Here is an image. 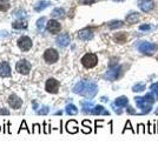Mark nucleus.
Masks as SVG:
<instances>
[{
    "label": "nucleus",
    "instance_id": "nucleus-1",
    "mask_svg": "<svg viewBox=\"0 0 158 141\" xmlns=\"http://www.w3.org/2000/svg\"><path fill=\"white\" fill-rule=\"evenodd\" d=\"M72 92L74 94H78V95H81V97L91 100L96 97L97 93H98V85L93 80H80L73 86Z\"/></svg>",
    "mask_w": 158,
    "mask_h": 141
},
{
    "label": "nucleus",
    "instance_id": "nucleus-2",
    "mask_svg": "<svg viewBox=\"0 0 158 141\" xmlns=\"http://www.w3.org/2000/svg\"><path fill=\"white\" fill-rule=\"evenodd\" d=\"M80 61H81V65L85 68H93V67H96L97 64H98V57L95 53H86L81 58Z\"/></svg>",
    "mask_w": 158,
    "mask_h": 141
},
{
    "label": "nucleus",
    "instance_id": "nucleus-3",
    "mask_svg": "<svg viewBox=\"0 0 158 141\" xmlns=\"http://www.w3.org/2000/svg\"><path fill=\"white\" fill-rule=\"evenodd\" d=\"M158 46L155 43H150V41H143L138 45V51L143 54H148V55H152L155 52H157Z\"/></svg>",
    "mask_w": 158,
    "mask_h": 141
},
{
    "label": "nucleus",
    "instance_id": "nucleus-4",
    "mask_svg": "<svg viewBox=\"0 0 158 141\" xmlns=\"http://www.w3.org/2000/svg\"><path fill=\"white\" fill-rule=\"evenodd\" d=\"M122 70H123V67H122V66H118V65H117V66H113V67H110L109 70L104 74L103 78L105 80H107V81H116V80L120 77Z\"/></svg>",
    "mask_w": 158,
    "mask_h": 141
},
{
    "label": "nucleus",
    "instance_id": "nucleus-5",
    "mask_svg": "<svg viewBox=\"0 0 158 141\" xmlns=\"http://www.w3.org/2000/svg\"><path fill=\"white\" fill-rule=\"evenodd\" d=\"M135 102H136V105L138 106V108L142 111L141 114H148L152 111V105L149 104L144 99V97H136L135 98Z\"/></svg>",
    "mask_w": 158,
    "mask_h": 141
},
{
    "label": "nucleus",
    "instance_id": "nucleus-6",
    "mask_svg": "<svg viewBox=\"0 0 158 141\" xmlns=\"http://www.w3.org/2000/svg\"><path fill=\"white\" fill-rule=\"evenodd\" d=\"M59 87H60V82L54 78H48L45 82V89H46L47 93L56 94V93H58Z\"/></svg>",
    "mask_w": 158,
    "mask_h": 141
},
{
    "label": "nucleus",
    "instance_id": "nucleus-7",
    "mask_svg": "<svg viewBox=\"0 0 158 141\" xmlns=\"http://www.w3.org/2000/svg\"><path fill=\"white\" fill-rule=\"evenodd\" d=\"M16 70H17L19 74H23V75H27L31 70V64L23 59V60H19L16 65Z\"/></svg>",
    "mask_w": 158,
    "mask_h": 141
},
{
    "label": "nucleus",
    "instance_id": "nucleus-8",
    "mask_svg": "<svg viewBox=\"0 0 158 141\" xmlns=\"http://www.w3.org/2000/svg\"><path fill=\"white\" fill-rule=\"evenodd\" d=\"M59 59V53L54 48H48L44 53V60L47 64H56Z\"/></svg>",
    "mask_w": 158,
    "mask_h": 141
},
{
    "label": "nucleus",
    "instance_id": "nucleus-9",
    "mask_svg": "<svg viewBox=\"0 0 158 141\" xmlns=\"http://www.w3.org/2000/svg\"><path fill=\"white\" fill-rule=\"evenodd\" d=\"M32 40L26 36V35H24V36H20L19 38V40H18V47L23 51V52H27V51H30L31 48H32Z\"/></svg>",
    "mask_w": 158,
    "mask_h": 141
},
{
    "label": "nucleus",
    "instance_id": "nucleus-10",
    "mask_svg": "<svg viewBox=\"0 0 158 141\" xmlns=\"http://www.w3.org/2000/svg\"><path fill=\"white\" fill-rule=\"evenodd\" d=\"M138 7L141 9V11L148 13L155 9V2L152 0H138Z\"/></svg>",
    "mask_w": 158,
    "mask_h": 141
},
{
    "label": "nucleus",
    "instance_id": "nucleus-11",
    "mask_svg": "<svg viewBox=\"0 0 158 141\" xmlns=\"http://www.w3.org/2000/svg\"><path fill=\"white\" fill-rule=\"evenodd\" d=\"M46 28H47V31H48L50 33H52V34H57V33H59V32H60V29H62V25H60L57 20H50V21L46 24Z\"/></svg>",
    "mask_w": 158,
    "mask_h": 141
},
{
    "label": "nucleus",
    "instance_id": "nucleus-12",
    "mask_svg": "<svg viewBox=\"0 0 158 141\" xmlns=\"http://www.w3.org/2000/svg\"><path fill=\"white\" fill-rule=\"evenodd\" d=\"M9 105L13 109H19L23 106V99H20L17 94H11L9 97Z\"/></svg>",
    "mask_w": 158,
    "mask_h": 141
},
{
    "label": "nucleus",
    "instance_id": "nucleus-13",
    "mask_svg": "<svg viewBox=\"0 0 158 141\" xmlns=\"http://www.w3.org/2000/svg\"><path fill=\"white\" fill-rule=\"evenodd\" d=\"M80 105H81V112L84 113V114H92V111H93V107H95V104L91 101V100H83L81 102H80Z\"/></svg>",
    "mask_w": 158,
    "mask_h": 141
},
{
    "label": "nucleus",
    "instance_id": "nucleus-14",
    "mask_svg": "<svg viewBox=\"0 0 158 141\" xmlns=\"http://www.w3.org/2000/svg\"><path fill=\"white\" fill-rule=\"evenodd\" d=\"M78 38L83 41H88L93 38V32L90 28H84L78 33Z\"/></svg>",
    "mask_w": 158,
    "mask_h": 141
},
{
    "label": "nucleus",
    "instance_id": "nucleus-15",
    "mask_svg": "<svg viewBox=\"0 0 158 141\" xmlns=\"http://www.w3.org/2000/svg\"><path fill=\"white\" fill-rule=\"evenodd\" d=\"M11 75V67L7 61L0 62V77L1 78H9Z\"/></svg>",
    "mask_w": 158,
    "mask_h": 141
},
{
    "label": "nucleus",
    "instance_id": "nucleus-16",
    "mask_svg": "<svg viewBox=\"0 0 158 141\" xmlns=\"http://www.w3.org/2000/svg\"><path fill=\"white\" fill-rule=\"evenodd\" d=\"M57 45L59 46V47H66V46H69L71 43V38L70 35L67 34V33H65V34H62L59 35L58 38H57Z\"/></svg>",
    "mask_w": 158,
    "mask_h": 141
},
{
    "label": "nucleus",
    "instance_id": "nucleus-17",
    "mask_svg": "<svg viewBox=\"0 0 158 141\" xmlns=\"http://www.w3.org/2000/svg\"><path fill=\"white\" fill-rule=\"evenodd\" d=\"M92 115H110V112L106 109L104 106L102 105H96L93 107L92 111Z\"/></svg>",
    "mask_w": 158,
    "mask_h": 141
},
{
    "label": "nucleus",
    "instance_id": "nucleus-18",
    "mask_svg": "<svg viewBox=\"0 0 158 141\" xmlns=\"http://www.w3.org/2000/svg\"><path fill=\"white\" fill-rule=\"evenodd\" d=\"M116 106L120 107V108H124V107H127L129 106V99L125 97V95H122V97H118L113 102Z\"/></svg>",
    "mask_w": 158,
    "mask_h": 141
},
{
    "label": "nucleus",
    "instance_id": "nucleus-19",
    "mask_svg": "<svg viewBox=\"0 0 158 141\" xmlns=\"http://www.w3.org/2000/svg\"><path fill=\"white\" fill-rule=\"evenodd\" d=\"M66 131L70 134H74L79 131L78 126H77V121L76 120H70L69 122L66 123Z\"/></svg>",
    "mask_w": 158,
    "mask_h": 141
},
{
    "label": "nucleus",
    "instance_id": "nucleus-20",
    "mask_svg": "<svg viewBox=\"0 0 158 141\" xmlns=\"http://www.w3.org/2000/svg\"><path fill=\"white\" fill-rule=\"evenodd\" d=\"M50 5H51V2H50V1H47V0L39 1V2L34 6V11L35 12H41L43 9H45L46 7H48Z\"/></svg>",
    "mask_w": 158,
    "mask_h": 141
},
{
    "label": "nucleus",
    "instance_id": "nucleus-21",
    "mask_svg": "<svg viewBox=\"0 0 158 141\" xmlns=\"http://www.w3.org/2000/svg\"><path fill=\"white\" fill-rule=\"evenodd\" d=\"M65 112H66L67 115H76L78 113V108L73 105V104H69V105H66V107H65Z\"/></svg>",
    "mask_w": 158,
    "mask_h": 141
},
{
    "label": "nucleus",
    "instance_id": "nucleus-22",
    "mask_svg": "<svg viewBox=\"0 0 158 141\" xmlns=\"http://www.w3.org/2000/svg\"><path fill=\"white\" fill-rule=\"evenodd\" d=\"M12 27L14 29H26L27 28V22L26 21H23V20H18V21H14L12 24Z\"/></svg>",
    "mask_w": 158,
    "mask_h": 141
},
{
    "label": "nucleus",
    "instance_id": "nucleus-23",
    "mask_svg": "<svg viewBox=\"0 0 158 141\" xmlns=\"http://www.w3.org/2000/svg\"><path fill=\"white\" fill-rule=\"evenodd\" d=\"M138 20H139L138 13H130L126 15V21L129 24H136V22H138Z\"/></svg>",
    "mask_w": 158,
    "mask_h": 141
},
{
    "label": "nucleus",
    "instance_id": "nucleus-24",
    "mask_svg": "<svg viewBox=\"0 0 158 141\" xmlns=\"http://www.w3.org/2000/svg\"><path fill=\"white\" fill-rule=\"evenodd\" d=\"M126 39H127V35H126L125 32L117 33V34L114 35V40H116L117 43H120V44H124V43L126 41Z\"/></svg>",
    "mask_w": 158,
    "mask_h": 141
},
{
    "label": "nucleus",
    "instance_id": "nucleus-25",
    "mask_svg": "<svg viewBox=\"0 0 158 141\" xmlns=\"http://www.w3.org/2000/svg\"><path fill=\"white\" fill-rule=\"evenodd\" d=\"M123 25H124V22L123 21H120V20H113V21L109 22V27H110V29H117V28H120Z\"/></svg>",
    "mask_w": 158,
    "mask_h": 141
},
{
    "label": "nucleus",
    "instance_id": "nucleus-26",
    "mask_svg": "<svg viewBox=\"0 0 158 141\" xmlns=\"http://www.w3.org/2000/svg\"><path fill=\"white\" fill-rule=\"evenodd\" d=\"M64 14H65V11L60 7H58V9H54L52 11V13H51V15L53 18H63L64 17Z\"/></svg>",
    "mask_w": 158,
    "mask_h": 141
},
{
    "label": "nucleus",
    "instance_id": "nucleus-27",
    "mask_svg": "<svg viewBox=\"0 0 158 141\" xmlns=\"http://www.w3.org/2000/svg\"><path fill=\"white\" fill-rule=\"evenodd\" d=\"M145 89H146L145 84H143V82L135 84V85L132 86V91H133V92H143V91H145Z\"/></svg>",
    "mask_w": 158,
    "mask_h": 141
},
{
    "label": "nucleus",
    "instance_id": "nucleus-28",
    "mask_svg": "<svg viewBox=\"0 0 158 141\" xmlns=\"http://www.w3.org/2000/svg\"><path fill=\"white\" fill-rule=\"evenodd\" d=\"M48 113H50V107L46 105L41 106V107L37 111V114L38 115H47Z\"/></svg>",
    "mask_w": 158,
    "mask_h": 141
},
{
    "label": "nucleus",
    "instance_id": "nucleus-29",
    "mask_svg": "<svg viewBox=\"0 0 158 141\" xmlns=\"http://www.w3.org/2000/svg\"><path fill=\"white\" fill-rule=\"evenodd\" d=\"M9 0H0V11L1 12H6L9 9Z\"/></svg>",
    "mask_w": 158,
    "mask_h": 141
},
{
    "label": "nucleus",
    "instance_id": "nucleus-30",
    "mask_svg": "<svg viewBox=\"0 0 158 141\" xmlns=\"http://www.w3.org/2000/svg\"><path fill=\"white\" fill-rule=\"evenodd\" d=\"M144 99H145L149 104H151V105H153V104H155V101L157 100L156 97L153 95V93H152V92H151V93H146V94L144 95Z\"/></svg>",
    "mask_w": 158,
    "mask_h": 141
},
{
    "label": "nucleus",
    "instance_id": "nucleus-31",
    "mask_svg": "<svg viewBox=\"0 0 158 141\" xmlns=\"http://www.w3.org/2000/svg\"><path fill=\"white\" fill-rule=\"evenodd\" d=\"M45 21H46V19H45L44 17L40 18V19H38V21H37V28H38V31H39V32H43V31H44Z\"/></svg>",
    "mask_w": 158,
    "mask_h": 141
},
{
    "label": "nucleus",
    "instance_id": "nucleus-32",
    "mask_svg": "<svg viewBox=\"0 0 158 141\" xmlns=\"http://www.w3.org/2000/svg\"><path fill=\"white\" fill-rule=\"evenodd\" d=\"M150 89H151V92L156 95V99L158 100V82H155V84H152L151 86H150Z\"/></svg>",
    "mask_w": 158,
    "mask_h": 141
},
{
    "label": "nucleus",
    "instance_id": "nucleus-33",
    "mask_svg": "<svg viewBox=\"0 0 158 141\" xmlns=\"http://www.w3.org/2000/svg\"><path fill=\"white\" fill-rule=\"evenodd\" d=\"M21 129H26L28 134H31V133H32L31 131H30V129H28V127H27L26 121H25V120H23V122H21V125H20V128H19V131H18V133L21 132Z\"/></svg>",
    "mask_w": 158,
    "mask_h": 141
},
{
    "label": "nucleus",
    "instance_id": "nucleus-34",
    "mask_svg": "<svg viewBox=\"0 0 158 141\" xmlns=\"http://www.w3.org/2000/svg\"><path fill=\"white\" fill-rule=\"evenodd\" d=\"M111 107H112V109H113L114 112H116V114L120 115V114H122V113H123V111H122V108H120V107H118V106H116V105H114V104H113V102L111 104Z\"/></svg>",
    "mask_w": 158,
    "mask_h": 141
},
{
    "label": "nucleus",
    "instance_id": "nucleus-35",
    "mask_svg": "<svg viewBox=\"0 0 158 141\" xmlns=\"http://www.w3.org/2000/svg\"><path fill=\"white\" fill-rule=\"evenodd\" d=\"M14 15L17 18H24L26 15V13H25V11H21V9H19V11H16L14 12Z\"/></svg>",
    "mask_w": 158,
    "mask_h": 141
},
{
    "label": "nucleus",
    "instance_id": "nucleus-36",
    "mask_svg": "<svg viewBox=\"0 0 158 141\" xmlns=\"http://www.w3.org/2000/svg\"><path fill=\"white\" fill-rule=\"evenodd\" d=\"M32 133H41V129H40V125L39 123H34L33 125V129H32Z\"/></svg>",
    "mask_w": 158,
    "mask_h": 141
},
{
    "label": "nucleus",
    "instance_id": "nucleus-37",
    "mask_svg": "<svg viewBox=\"0 0 158 141\" xmlns=\"http://www.w3.org/2000/svg\"><path fill=\"white\" fill-rule=\"evenodd\" d=\"M126 112H127V114H131V115H136L138 114L135 109H133V107H131V106H127V108H126Z\"/></svg>",
    "mask_w": 158,
    "mask_h": 141
},
{
    "label": "nucleus",
    "instance_id": "nucleus-38",
    "mask_svg": "<svg viewBox=\"0 0 158 141\" xmlns=\"http://www.w3.org/2000/svg\"><path fill=\"white\" fill-rule=\"evenodd\" d=\"M96 0H80V4H83V5H91V4H93Z\"/></svg>",
    "mask_w": 158,
    "mask_h": 141
},
{
    "label": "nucleus",
    "instance_id": "nucleus-39",
    "mask_svg": "<svg viewBox=\"0 0 158 141\" xmlns=\"http://www.w3.org/2000/svg\"><path fill=\"white\" fill-rule=\"evenodd\" d=\"M0 115H9V111L6 108H0Z\"/></svg>",
    "mask_w": 158,
    "mask_h": 141
},
{
    "label": "nucleus",
    "instance_id": "nucleus-40",
    "mask_svg": "<svg viewBox=\"0 0 158 141\" xmlns=\"http://www.w3.org/2000/svg\"><path fill=\"white\" fill-rule=\"evenodd\" d=\"M150 28H151V26L148 25V24H146V25H141V26H139V29H141V31H149Z\"/></svg>",
    "mask_w": 158,
    "mask_h": 141
},
{
    "label": "nucleus",
    "instance_id": "nucleus-41",
    "mask_svg": "<svg viewBox=\"0 0 158 141\" xmlns=\"http://www.w3.org/2000/svg\"><path fill=\"white\" fill-rule=\"evenodd\" d=\"M127 128H129V129H131L132 132H133V129H132V127H131V122H130V121H126V123H125V128H124L123 133L125 132V131H126Z\"/></svg>",
    "mask_w": 158,
    "mask_h": 141
},
{
    "label": "nucleus",
    "instance_id": "nucleus-42",
    "mask_svg": "<svg viewBox=\"0 0 158 141\" xmlns=\"http://www.w3.org/2000/svg\"><path fill=\"white\" fill-rule=\"evenodd\" d=\"M33 109H34V111H38V104H37L35 101H33Z\"/></svg>",
    "mask_w": 158,
    "mask_h": 141
},
{
    "label": "nucleus",
    "instance_id": "nucleus-43",
    "mask_svg": "<svg viewBox=\"0 0 158 141\" xmlns=\"http://www.w3.org/2000/svg\"><path fill=\"white\" fill-rule=\"evenodd\" d=\"M62 114H63L62 111H58V112H56V113H54V115H62Z\"/></svg>",
    "mask_w": 158,
    "mask_h": 141
},
{
    "label": "nucleus",
    "instance_id": "nucleus-44",
    "mask_svg": "<svg viewBox=\"0 0 158 141\" xmlns=\"http://www.w3.org/2000/svg\"><path fill=\"white\" fill-rule=\"evenodd\" d=\"M102 101H107V98H106V97H103V98H102Z\"/></svg>",
    "mask_w": 158,
    "mask_h": 141
},
{
    "label": "nucleus",
    "instance_id": "nucleus-45",
    "mask_svg": "<svg viewBox=\"0 0 158 141\" xmlns=\"http://www.w3.org/2000/svg\"><path fill=\"white\" fill-rule=\"evenodd\" d=\"M155 113H156V115H158V108L156 109V111H155Z\"/></svg>",
    "mask_w": 158,
    "mask_h": 141
},
{
    "label": "nucleus",
    "instance_id": "nucleus-46",
    "mask_svg": "<svg viewBox=\"0 0 158 141\" xmlns=\"http://www.w3.org/2000/svg\"><path fill=\"white\" fill-rule=\"evenodd\" d=\"M114 1H124V0H114Z\"/></svg>",
    "mask_w": 158,
    "mask_h": 141
},
{
    "label": "nucleus",
    "instance_id": "nucleus-47",
    "mask_svg": "<svg viewBox=\"0 0 158 141\" xmlns=\"http://www.w3.org/2000/svg\"><path fill=\"white\" fill-rule=\"evenodd\" d=\"M0 131H1V126H0Z\"/></svg>",
    "mask_w": 158,
    "mask_h": 141
}]
</instances>
